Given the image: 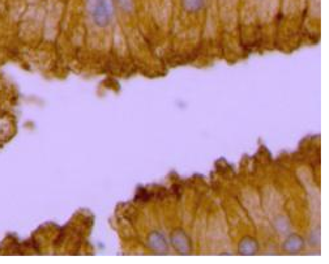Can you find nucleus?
Here are the masks:
<instances>
[{
	"mask_svg": "<svg viewBox=\"0 0 329 264\" xmlns=\"http://www.w3.org/2000/svg\"><path fill=\"white\" fill-rule=\"evenodd\" d=\"M120 10L125 13H131L135 10V0H116Z\"/></svg>",
	"mask_w": 329,
	"mask_h": 264,
	"instance_id": "obj_8",
	"label": "nucleus"
},
{
	"mask_svg": "<svg viewBox=\"0 0 329 264\" xmlns=\"http://www.w3.org/2000/svg\"><path fill=\"white\" fill-rule=\"evenodd\" d=\"M170 242L178 254L188 255L192 251L191 239L188 237L187 233L182 229H175L170 236Z\"/></svg>",
	"mask_w": 329,
	"mask_h": 264,
	"instance_id": "obj_2",
	"label": "nucleus"
},
{
	"mask_svg": "<svg viewBox=\"0 0 329 264\" xmlns=\"http://www.w3.org/2000/svg\"><path fill=\"white\" fill-rule=\"evenodd\" d=\"M259 251V243L256 239L251 238V237H246L239 242L238 245V252L242 256H252Z\"/></svg>",
	"mask_w": 329,
	"mask_h": 264,
	"instance_id": "obj_5",
	"label": "nucleus"
},
{
	"mask_svg": "<svg viewBox=\"0 0 329 264\" xmlns=\"http://www.w3.org/2000/svg\"><path fill=\"white\" fill-rule=\"evenodd\" d=\"M304 247V241L302 237L299 236H289L288 238L285 239V242L282 245V248H284V251L289 252V254H298V252H301Z\"/></svg>",
	"mask_w": 329,
	"mask_h": 264,
	"instance_id": "obj_4",
	"label": "nucleus"
},
{
	"mask_svg": "<svg viewBox=\"0 0 329 264\" xmlns=\"http://www.w3.org/2000/svg\"><path fill=\"white\" fill-rule=\"evenodd\" d=\"M114 15L113 0H96L91 7V16L96 25L100 28H106L111 21Z\"/></svg>",
	"mask_w": 329,
	"mask_h": 264,
	"instance_id": "obj_1",
	"label": "nucleus"
},
{
	"mask_svg": "<svg viewBox=\"0 0 329 264\" xmlns=\"http://www.w3.org/2000/svg\"><path fill=\"white\" fill-rule=\"evenodd\" d=\"M205 0H182V6L184 11L190 13H196L204 8Z\"/></svg>",
	"mask_w": 329,
	"mask_h": 264,
	"instance_id": "obj_6",
	"label": "nucleus"
},
{
	"mask_svg": "<svg viewBox=\"0 0 329 264\" xmlns=\"http://www.w3.org/2000/svg\"><path fill=\"white\" fill-rule=\"evenodd\" d=\"M274 227H276V229L278 230L279 233H286L289 230V228H290V224H289L286 217L278 216L276 218V221H274Z\"/></svg>",
	"mask_w": 329,
	"mask_h": 264,
	"instance_id": "obj_7",
	"label": "nucleus"
},
{
	"mask_svg": "<svg viewBox=\"0 0 329 264\" xmlns=\"http://www.w3.org/2000/svg\"><path fill=\"white\" fill-rule=\"evenodd\" d=\"M148 246L156 254L163 255L169 251V243H167L166 237L160 232H152L148 236Z\"/></svg>",
	"mask_w": 329,
	"mask_h": 264,
	"instance_id": "obj_3",
	"label": "nucleus"
}]
</instances>
